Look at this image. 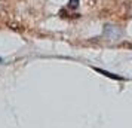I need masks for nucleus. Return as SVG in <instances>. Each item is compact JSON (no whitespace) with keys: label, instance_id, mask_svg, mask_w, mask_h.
Masks as SVG:
<instances>
[{"label":"nucleus","instance_id":"obj_1","mask_svg":"<svg viewBox=\"0 0 132 128\" xmlns=\"http://www.w3.org/2000/svg\"><path fill=\"white\" fill-rule=\"evenodd\" d=\"M77 5H79V0H70V5H68V6L70 7H77Z\"/></svg>","mask_w":132,"mask_h":128}]
</instances>
